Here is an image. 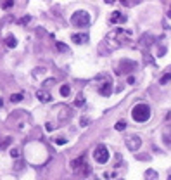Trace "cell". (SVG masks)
<instances>
[{"label":"cell","instance_id":"ba28073f","mask_svg":"<svg viewBox=\"0 0 171 180\" xmlns=\"http://www.w3.org/2000/svg\"><path fill=\"white\" fill-rule=\"evenodd\" d=\"M83 166H85V158H83V156L71 161V168H73L75 171H81V168H83Z\"/></svg>","mask_w":171,"mask_h":180},{"label":"cell","instance_id":"83f0119b","mask_svg":"<svg viewBox=\"0 0 171 180\" xmlns=\"http://www.w3.org/2000/svg\"><path fill=\"white\" fill-rule=\"evenodd\" d=\"M2 104H4V101H2V99H0V106H2Z\"/></svg>","mask_w":171,"mask_h":180},{"label":"cell","instance_id":"4fadbf2b","mask_svg":"<svg viewBox=\"0 0 171 180\" xmlns=\"http://www.w3.org/2000/svg\"><path fill=\"white\" fill-rule=\"evenodd\" d=\"M59 92H61V95H62V97H67V95H69V92H71L69 85H62V87H61V90H59Z\"/></svg>","mask_w":171,"mask_h":180},{"label":"cell","instance_id":"9a60e30c","mask_svg":"<svg viewBox=\"0 0 171 180\" xmlns=\"http://www.w3.org/2000/svg\"><path fill=\"white\" fill-rule=\"evenodd\" d=\"M22 97H24V94H14V95H10V102H19L22 101Z\"/></svg>","mask_w":171,"mask_h":180},{"label":"cell","instance_id":"5b68a950","mask_svg":"<svg viewBox=\"0 0 171 180\" xmlns=\"http://www.w3.org/2000/svg\"><path fill=\"white\" fill-rule=\"evenodd\" d=\"M99 94L104 97H109L111 95V80L109 78H105V82L100 85V88H99Z\"/></svg>","mask_w":171,"mask_h":180},{"label":"cell","instance_id":"6da1fadb","mask_svg":"<svg viewBox=\"0 0 171 180\" xmlns=\"http://www.w3.org/2000/svg\"><path fill=\"white\" fill-rule=\"evenodd\" d=\"M132 118L135 119V121H138V123H145V121L150 118V107H149L147 104H144V102L133 106V109H132Z\"/></svg>","mask_w":171,"mask_h":180},{"label":"cell","instance_id":"7a4b0ae2","mask_svg":"<svg viewBox=\"0 0 171 180\" xmlns=\"http://www.w3.org/2000/svg\"><path fill=\"white\" fill-rule=\"evenodd\" d=\"M71 23H73V26H76V28H87L88 24H90V14H88L87 10H78V12L73 14Z\"/></svg>","mask_w":171,"mask_h":180},{"label":"cell","instance_id":"9c48e42d","mask_svg":"<svg viewBox=\"0 0 171 180\" xmlns=\"http://www.w3.org/2000/svg\"><path fill=\"white\" fill-rule=\"evenodd\" d=\"M109 21H111V23H124V21H126V18H124V16L119 12V10H114V12L111 14Z\"/></svg>","mask_w":171,"mask_h":180},{"label":"cell","instance_id":"277c9868","mask_svg":"<svg viewBox=\"0 0 171 180\" xmlns=\"http://www.w3.org/2000/svg\"><path fill=\"white\" fill-rule=\"evenodd\" d=\"M140 144H142L140 137H136V135L126 137V145H128V149L130 151H138L140 149Z\"/></svg>","mask_w":171,"mask_h":180},{"label":"cell","instance_id":"4316f807","mask_svg":"<svg viewBox=\"0 0 171 180\" xmlns=\"http://www.w3.org/2000/svg\"><path fill=\"white\" fill-rule=\"evenodd\" d=\"M168 18H171V7H169V10H168Z\"/></svg>","mask_w":171,"mask_h":180},{"label":"cell","instance_id":"cb8c5ba5","mask_svg":"<svg viewBox=\"0 0 171 180\" xmlns=\"http://www.w3.org/2000/svg\"><path fill=\"white\" fill-rule=\"evenodd\" d=\"M45 128H47L48 132H52V130H54V123H47V125H45Z\"/></svg>","mask_w":171,"mask_h":180},{"label":"cell","instance_id":"d6986e66","mask_svg":"<svg viewBox=\"0 0 171 180\" xmlns=\"http://www.w3.org/2000/svg\"><path fill=\"white\" fill-rule=\"evenodd\" d=\"M14 5V2H2V9H10Z\"/></svg>","mask_w":171,"mask_h":180},{"label":"cell","instance_id":"ffe728a7","mask_svg":"<svg viewBox=\"0 0 171 180\" xmlns=\"http://www.w3.org/2000/svg\"><path fill=\"white\" fill-rule=\"evenodd\" d=\"M30 21H31V18H30V16H24V18H22L21 21H19V24H28Z\"/></svg>","mask_w":171,"mask_h":180},{"label":"cell","instance_id":"30bf717a","mask_svg":"<svg viewBox=\"0 0 171 180\" xmlns=\"http://www.w3.org/2000/svg\"><path fill=\"white\" fill-rule=\"evenodd\" d=\"M85 106V95L83 94H78L75 99V107H83Z\"/></svg>","mask_w":171,"mask_h":180},{"label":"cell","instance_id":"7402d4cb","mask_svg":"<svg viewBox=\"0 0 171 180\" xmlns=\"http://www.w3.org/2000/svg\"><path fill=\"white\" fill-rule=\"evenodd\" d=\"M52 83H55V80H54V78H50V80H47V82H45V87H48V85H52Z\"/></svg>","mask_w":171,"mask_h":180},{"label":"cell","instance_id":"5bb4252c","mask_svg":"<svg viewBox=\"0 0 171 180\" xmlns=\"http://www.w3.org/2000/svg\"><path fill=\"white\" fill-rule=\"evenodd\" d=\"M169 82H171V73H166V75L159 80V83L161 85H166V83H169Z\"/></svg>","mask_w":171,"mask_h":180},{"label":"cell","instance_id":"484cf974","mask_svg":"<svg viewBox=\"0 0 171 180\" xmlns=\"http://www.w3.org/2000/svg\"><path fill=\"white\" fill-rule=\"evenodd\" d=\"M123 4H124V5H128V7H132V5H135L136 2H123Z\"/></svg>","mask_w":171,"mask_h":180},{"label":"cell","instance_id":"44dd1931","mask_svg":"<svg viewBox=\"0 0 171 180\" xmlns=\"http://www.w3.org/2000/svg\"><path fill=\"white\" fill-rule=\"evenodd\" d=\"M10 156H12V158H18V156H19V151L18 149H12V151H10Z\"/></svg>","mask_w":171,"mask_h":180},{"label":"cell","instance_id":"603a6c76","mask_svg":"<svg viewBox=\"0 0 171 180\" xmlns=\"http://www.w3.org/2000/svg\"><path fill=\"white\" fill-rule=\"evenodd\" d=\"M55 144H59V145L66 144V139H55Z\"/></svg>","mask_w":171,"mask_h":180},{"label":"cell","instance_id":"2e32d148","mask_svg":"<svg viewBox=\"0 0 171 180\" xmlns=\"http://www.w3.org/2000/svg\"><path fill=\"white\" fill-rule=\"evenodd\" d=\"M162 139H164V142H166V144L171 147V132H166V133H164V137H162Z\"/></svg>","mask_w":171,"mask_h":180},{"label":"cell","instance_id":"ac0fdd59","mask_svg":"<svg viewBox=\"0 0 171 180\" xmlns=\"http://www.w3.org/2000/svg\"><path fill=\"white\" fill-rule=\"evenodd\" d=\"M114 128H116V130H124V128H126V123H124V121H118Z\"/></svg>","mask_w":171,"mask_h":180},{"label":"cell","instance_id":"7c38bea8","mask_svg":"<svg viewBox=\"0 0 171 180\" xmlns=\"http://www.w3.org/2000/svg\"><path fill=\"white\" fill-rule=\"evenodd\" d=\"M145 178L147 180H157V173L154 170H147L145 171Z\"/></svg>","mask_w":171,"mask_h":180},{"label":"cell","instance_id":"8992f818","mask_svg":"<svg viewBox=\"0 0 171 180\" xmlns=\"http://www.w3.org/2000/svg\"><path fill=\"white\" fill-rule=\"evenodd\" d=\"M71 40H73V42H75V44H87L88 42V35L87 33H73V35H71Z\"/></svg>","mask_w":171,"mask_h":180},{"label":"cell","instance_id":"52a82bcc","mask_svg":"<svg viewBox=\"0 0 171 180\" xmlns=\"http://www.w3.org/2000/svg\"><path fill=\"white\" fill-rule=\"evenodd\" d=\"M36 99H38L40 102H50L52 101V95H50L47 90H38V92H36Z\"/></svg>","mask_w":171,"mask_h":180},{"label":"cell","instance_id":"d4e9b609","mask_svg":"<svg viewBox=\"0 0 171 180\" xmlns=\"http://www.w3.org/2000/svg\"><path fill=\"white\" fill-rule=\"evenodd\" d=\"M88 121H90L88 118H81V125H88Z\"/></svg>","mask_w":171,"mask_h":180},{"label":"cell","instance_id":"3957f363","mask_svg":"<svg viewBox=\"0 0 171 180\" xmlns=\"http://www.w3.org/2000/svg\"><path fill=\"white\" fill-rule=\"evenodd\" d=\"M93 158L99 165H105V163L109 161V149L105 147L104 144H99L93 151Z\"/></svg>","mask_w":171,"mask_h":180},{"label":"cell","instance_id":"e0dca14e","mask_svg":"<svg viewBox=\"0 0 171 180\" xmlns=\"http://www.w3.org/2000/svg\"><path fill=\"white\" fill-rule=\"evenodd\" d=\"M57 50H59V52H66L67 48H66V45L62 44V42H57Z\"/></svg>","mask_w":171,"mask_h":180},{"label":"cell","instance_id":"8fae6325","mask_svg":"<svg viewBox=\"0 0 171 180\" xmlns=\"http://www.w3.org/2000/svg\"><path fill=\"white\" fill-rule=\"evenodd\" d=\"M5 45H7V47H9V48H14V47H16V45H18V40L14 38L12 35H9V36H7V38H5Z\"/></svg>","mask_w":171,"mask_h":180}]
</instances>
